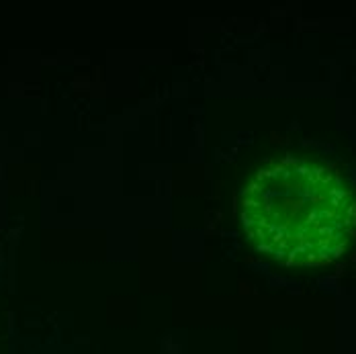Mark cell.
Listing matches in <instances>:
<instances>
[{"mask_svg": "<svg viewBox=\"0 0 356 354\" xmlns=\"http://www.w3.org/2000/svg\"><path fill=\"white\" fill-rule=\"evenodd\" d=\"M240 219L250 244L286 266H325L356 240V191L330 162L286 154L248 178Z\"/></svg>", "mask_w": 356, "mask_h": 354, "instance_id": "1", "label": "cell"}]
</instances>
